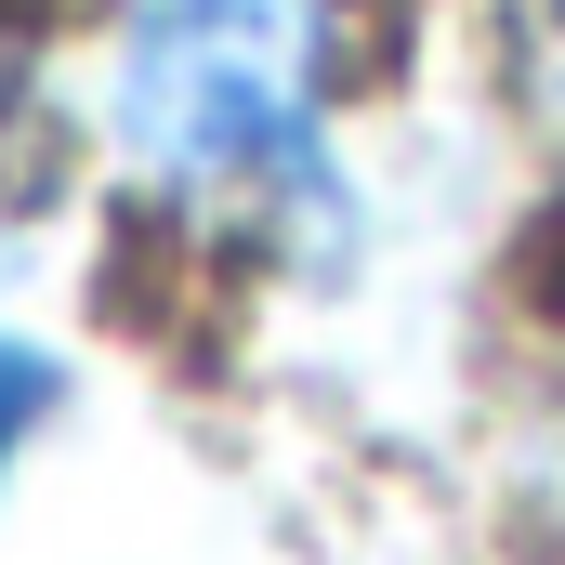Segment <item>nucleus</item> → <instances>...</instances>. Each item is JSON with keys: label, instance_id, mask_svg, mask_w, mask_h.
<instances>
[{"label": "nucleus", "instance_id": "obj_1", "mask_svg": "<svg viewBox=\"0 0 565 565\" xmlns=\"http://www.w3.org/2000/svg\"><path fill=\"white\" fill-rule=\"evenodd\" d=\"M329 0H119L106 119L119 158L211 211L329 198L316 93H329Z\"/></svg>", "mask_w": 565, "mask_h": 565}, {"label": "nucleus", "instance_id": "obj_2", "mask_svg": "<svg viewBox=\"0 0 565 565\" xmlns=\"http://www.w3.org/2000/svg\"><path fill=\"white\" fill-rule=\"evenodd\" d=\"M40 408H53V369H40L26 342H0V460L26 447V422H40Z\"/></svg>", "mask_w": 565, "mask_h": 565}, {"label": "nucleus", "instance_id": "obj_3", "mask_svg": "<svg viewBox=\"0 0 565 565\" xmlns=\"http://www.w3.org/2000/svg\"><path fill=\"white\" fill-rule=\"evenodd\" d=\"M0 132H13V66H0Z\"/></svg>", "mask_w": 565, "mask_h": 565}]
</instances>
